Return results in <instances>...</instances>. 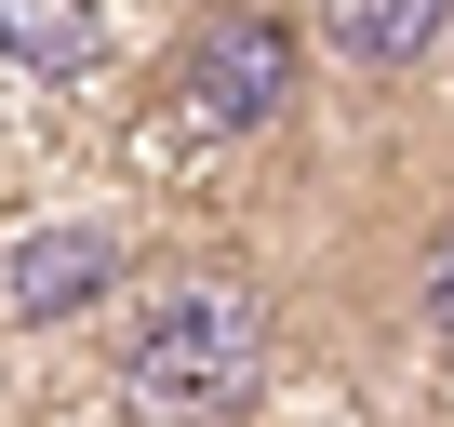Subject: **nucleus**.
<instances>
[{
  "instance_id": "obj_3",
  "label": "nucleus",
  "mask_w": 454,
  "mask_h": 427,
  "mask_svg": "<svg viewBox=\"0 0 454 427\" xmlns=\"http://www.w3.org/2000/svg\"><path fill=\"white\" fill-rule=\"evenodd\" d=\"M121 281H134V254H121V228H94V214H54V228H27L14 254H0V307H14L27 334L107 307Z\"/></svg>"
},
{
  "instance_id": "obj_1",
  "label": "nucleus",
  "mask_w": 454,
  "mask_h": 427,
  "mask_svg": "<svg viewBox=\"0 0 454 427\" xmlns=\"http://www.w3.org/2000/svg\"><path fill=\"white\" fill-rule=\"evenodd\" d=\"M254 387H268V294L241 268H174L121 307V400L134 414H241Z\"/></svg>"
},
{
  "instance_id": "obj_2",
  "label": "nucleus",
  "mask_w": 454,
  "mask_h": 427,
  "mask_svg": "<svg viewBox=\"0 0 454 427\" xmlns=\"http://www.w3.org/2000/svg\"><path fill=\"white\" fill-rule=\"evenodd\" d=\"M160 94H174V120H200V134H268V120L308 94V27L281 14V0H200V14L174 27Z\"/></svg>"
},
{
  "instance_id": "obj_4",
  "label": "nucleus",
  "mask_w": 454,
  "mask_h": 427,
  "mask_svg": "<svg viewBox=\"0 0 454 427\" xmlns=\"http://www.w3.org/2000/svg\"><path fill=\"white\" fill-rule=\"evenodd\" d=\"M308 41H321L348 81H414V67H441V41H454V0H308Z\"/></svg>"
},
{
  "instance_id": "obj_5",
  "label": "nucleus",
  "mask_w": 454,
  "mask_h": 427,
  "mask_svg": "<svg viewBox=\"0 0 454 427\" xmlns=\"http://www.w3.org/2000/svg\"><path fill=\"white\" fill-rule=\"evenodd\" d=\"M414 334H427V347H454V214L414 241Z\"/></svg>"
}]
</instances>
